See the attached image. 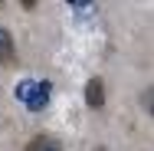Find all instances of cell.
<instances>
[{"label": "cell", "instance_id": "cell-2", "mask_svg": "<svg viewBox=\"0 0 154 151\" xmlns=\"http://www.w3.org/2000/svg\"><path fill=\"white\" fill-rule=\"evenodd\" d=\"M85 105H89V109H102V105H105V82H102L98 76L85 82Z\"/></svg>", "mask_w": 154, "mask_h": 151}, {"label": "cell", "instance_id": "cell-6", "mask_svg": "<svg viewBox=\"0 0 154 151\" xmlns=\"http://www.w3.org/2000/svg\"><path fill=\"white\" fill-rule=\"evenodd\" d=\"M98 151H108V148H98Z\"/></svg>", "mask_w": 154, "mask_h": 151}, {"label": "cell", "instance_id": "cell-4", "mask_svg": "<svg viewBox=\"0 0 154 151\" xmlns=\"http://www.w3.org/2000/svg\"><path fill=\"white\" fill-rule=\"evenodd\" d=\"M17 59V46H13V36H10V30L7 27H0V62L7 66V62Z\"/></svg>", "mask_w": 154, "mask_h": 151}, {"label": "cell", "instance_id": "cell-3", "mask_svg": "<svg viewBox=\"0 0 154 151\" xmlns=\"http://www.w3.org/2000/svg\"><path fill=\"white\" fill-rule=\"evenodd\" d=\"M26 151H62V141L56 135H36V138H30Z\"/></svg>", "mask_w": 154, "mask_h": 151}, {"label": "cell", "instance_id": "cell-5", "mask_svg": "<svg viewBox=\"0 0 154 151\" xmlns=\"http://www.w3.org/2000/svg\"><path fill=\"white\" fill-rule=\"evenodd\" d=\"M141 102H144V109H148V112H154V89L144 92V95H141Z\"/></svg>", "mask_w": 154, "mask_h": 151}, {"label": "cell", "instance_id": "cell-1", "mask_svg": "<svg viewBox=\"0 0 154 151\" xmlns=\"http://www.w3.org/2000/svg\"><path fill=\"white\" fill-rule=\"evenodd\" d=\"M17 99H23L30 112H43L49 105V82H33V79L20 82L17 86Z\"/></svg>", "mask_w": 154, "mask_h": 151}]
</instances>
